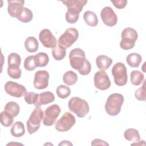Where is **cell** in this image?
Wrapping results in <instances>:
<instances>
[{
	"mask_svg": "<svg viewBox=\"0 0 146 146\" xmlns=\"http://www.w3.org/2000/svg\"><path fill=\"white\" fill-rule=\"evenodd\" d=\"M124 138L130 141L137 142L140 139L139 131L135 128L127 129L124 132Z\"/></svg>",
	"mask_w": 146,
	"mask_h": 146,
	"instance_id": "25",
	"label": "cell"
},
{
	"mask_svg": "<svg viewBox=\"0 0 146 146\" xmlns=\"http://www.w3.org/2000/svg\"><path fill=\"white\" fill-rule=\"evenodd\" d=\"M39 39L43 46L46 48H54L56 46L57 40L51 31L47 29H43L39 34Z\"/></svg>",
	"mask_w": 146,
	"mask_h": 146,
	"instance_id": "13",
	"label": "cell"
},
{
	"mask_svg": "<svg viewBox=\"0 0 146 146\" xmlns=\"http://www.w3.org/2000/svg\"><path fill=\"white\" fill-rule=\"evenodd\" d=\"M63 80L66 84L72 86L76 83L78 80V76L75 72L72 71H68L64 74L63 76Z\"/></svg>",
	"mask_w": 146,
	"mask_h": 146,
	"instance_id": "27",
	"label": "cell"
},
{
	"mask_svg": "<svg viewBox=\"0 0 146 146\" xmlns=\"http://www.w3.org/2000/svg\"><path fill=\"white\" fill-rule=\"evenodd\" d=\"M10 132L12 136L15 137H20L25 133V128L24 124L21 121H16L12 125Z\"/></svg>",
	"mask_w": 146,
	"mask_h": 146,
	"instance_id": "20",
	"label": "cell"
},
{
	"mask_svg": "<svg viewBox=\"0 0 146 146\" xmlns=\"http://www.w3.org/2000/svg\"><path fill=\"white\" fill-rule=\"evenodd\" d=\"M94 82L95 87L100 90H106L111 86L110 78L104 70H100L95 73Z\"/></svg>",
	"mask_w": 146,
	"mask_h": 146,
	"instance_id": "12",
	"label": "cell"
},
{
	"mask_svg": "<svg viewBox=\"0 0 146 146\" xmlns=\"http://www.w3.org/2000/svg\"><path fill=\"white\" fill-rule=\"evenodd\" d=\"M126 61L128 64L133 68H137L139 66L142 61L141 56L137 53H131L126 58Z\"/></svg>",
	"mask_w": 146,
	"mask_h": 146,
	"instance_id": "19",
	"label": "cell"
},
{
	"mask_svg": "<svg viewBox=\"0 0 146 146\" xmlns=\"http://www.w3.org/2000/svg\"><path fill=\"white\" fill-rule=\"evenodd\" d=\"M25 47L28 52H35L38 50L39 43L35 37L29 36L25 41Z\"/></svg>",
	"mask_w": 146,
	"mask_h": 146,
	"instance_id": "21",
	"label": "cell"
},
{
	"mask_svg": "<svg viewBox=\"0 0 146 146\" xmlns=\"http://www.w3.org/2000/svg\"><path fill=\"white\" fill-rule=\"evenodd\" d=\"M44 118V113L40 107H35L31 112L26 125L28 132L31 135L36 132L40 125V122Z\"/></svg>",
	"mask_w": 146,
	"mask_h": 146,
	"instance_id": "6",
	"label": "cell"
},
{
	"mask_svg": "<svg viewBox=\"0 0 146 146\" xmlns=\"http://www.w3.org/2000/svg\"><path fill=\"white\" fill-rule=\"evenodd\" d=\"M50 75L46 70H39L36 71L34 75V86L38 90H43L47 87Z\"/></svg>",
	"mask_w": 146,
	"mask_h": 146,
	"instance_id": "15",
	"label": "cell"
},
{
	"mask_svg": "<svg viewBox=\"0 0 146 146\" xmlns=\"http://www.w3.org/2000/svg\"><path fill=\"white\" fill-rule=\"evenodd\" d=\"M145 81L144 82L143 86L137 89L135 92V96L136 99L139 101H145Z\"/></svg>",
	"mask_w": 146,
	"mask_h": 146,
	"instance_id": "35",
	"label": "cell"
},
{
	"mask_svg": "<svg viewBox=\"0 0 146 146\" xmlns=\"http://www.w3.org/2000/svg\"><path fill=\"white\" fill-rule=\"evenodd\" d=\"M7 3L8 13L11 17L17 18L24 7L25 1L23 0H14L8 1Z\"/></svg>",
	"mask_w": 146,
	"mask_h": 146,
	"instance_id": "16",
	"label": "cell"
},
{
	"mask_svg": "<svg viewBox=\"0 0 146 146\" xmlns=\"http://www.w3.org/2000/svg\"><path fill=\"white\" fill-rule=\"evenodd\" d=\"M113 3V6L119 9H121L124 8L127 3V1L126 0H120V1H111Z\"/></svg>",
	"mask_w": 146,
	"mask_h": 146,
	"instance_id": "37",
	"label": "cell"
},
{
	"mask_svg": "<svg viewBox=\"0 0 146 146\" xmlns=\"http://www.w3.org/2000/svg\"><path fill=\"white\" fill-rule=\"evenodd\" d=\"M33 14L32 11L29 9L24 7L17 19L23 23H28L33 19Z\"/></svg>",
	"mask_w": 146,
	"mask_h": 146,
	"instance_id": "29",
	"label": "cell"
},
{
	"mask_svg": "<svg viewBox=\"0 0 146 146\" xmlns=\"http://www.w3.org/2000/svg\"><path fill=\"white\" fill-rule=\"evenodd\" d=\"M83 18L86 23L90 26L95 27L98 24V19L96 14L91 11H87L83 14Z\"/></svg>",
	"mask_w": 146,
	"mask_h": 146,
	"instance_id": "22",
	"label": "cell"
},
{
	"mask_svg": "<svg viewBox=\"0 0 146 146\" xmlns=\"http://www.w3.org/2000/svg\"><path fill=\"white\" fill-rule=\"evenodd\" d=\"M8 67L10 68H18L21 65V58L19 55L12 52L8 56Z\"/></svg>",
	"mask_w": 146,
	"mask_h": 146,
	"instance_id": "23",
	"label": "cell"
},
{
	"mask_svg": "<svg viewBox=\"0 0 146 146\" xmlns=\"http://www.w3.org/2000/svg\"><path fill=\"white\" fill-rule=\"evenodd\" d=\"M4 111L15 117L19 114L20 107L17 103L15 102H9L5 105Z\"/></svg>",
	"mask_w": 146,
	"mask_h": 146,
	"instance_id": "26",
	"label": "cell"
},
{
	"mask_svg": "<svg viewBox=\"0 0 146 146\" xmlns=\"http://www.w3.org/2000/svg\"><path fill=\"white\" fill-rule=\"evenodd\" d=\"M62 2L66 5L67 11L65 14L66 21L71 24L76 23L79 17V13L87 4L86 0H67Z\"/></svg>",
	"mask_w": 146,
	"mask_h": 146,
	"instance_id": "2",
	"label": "cell"
},
{
	"mask_svg": "<svg viewBox=\"0 0 146 146\" xmlns=\"http://www.w3.org/2000/svg\"><path fill=\"white\" fill-rule=\"evenodd\" d=\"M75 116L70 112H66L56 121L55 129L59 132L68 131L75 125Z\"/></svg>",
	"mask_w": 146,
	"mask_h": 146,
	"instance_id": "9",
	"label": "cell"
},
{
	"mask_svg": "<svg viewBox=\"0 0 146 146\" xmlns=\"http://www.w3.org/2000/svg\"><path fill=\"white\" fill-rule=\"evenodd\" d=\"M39 98V94L34 92H26L24 96L25 102L28 104H35L38 102Z\"/></svg>",
	"mask_w": 146,
	"mask_h": 146,
	"instance_id": "33",
	"label": "cell"
},
{
	"mask_svg": "<svg viewBox=\"0 0 146 146\" xmlns=\"http://www.w3.org/2000/svg\"><path fill=\"white\" fill-rule=\"evenodd\" d=\"M112 74L115 83L118 86H123L127 83L128 76L127 68L121 62H117L112 68Z\"/></svg>",
	"mask_w": 146,
	"mask_h": 146,
	"instance_id": "8",
	"label": "cell"
},
{
	"mask_svg": "<svg viewBox=\"0 0 146 146\" xmlns=\"http://www.w3.org/2000/svg\"><path fill=\"white\" fill-rule=\"evenodd\" d=\"M7 71L8 75L10 78L15 79H19L22 75V71L20 68H7Z\"/></svg>",
	"mask_w": 146,
	"mask_h": 146,
	"instance_id": "36",
	"label": "cell"
},
{
	"mask_svg": "<svg viewBox=\"0 0 146 146\" xmlns=\"http://www.w3.org/2000/svg\"><path fill=\"white\" fill-rule=\"evenodd\" d=\"M124 102L123 96L119 93L111 94L107 98L105 104V110L108 115L114 116L117 115Z\"/></svg>",
	"mask_w": 146,
	"mask_h": 146,
	"instance_id": "3",
	"label": "cell"
},
{
	"mask_svg": "<svg viewBox=\"0 0 146 146\" xmlns=\"http://www.w3.org/2000/svg\"><path fill=\"white\" fill-rule=\"evenodd\" d=\"M4 88L6 92L13 97L21 98L26 93V88L24 86L13 81L7 82Z\"/></svg>",
	"mask_w": 146,
	"mask_h": 146,
	"instance_id": "11",
	"label": "cell"
},
{
	"mask_svg": "<svg viewBox=\"0 0 146 146\" xmlns=\"http://www.w3.org/2000/svg\"><path fill=\"white\" fill-rule=\"evenodd\" d=\"M92 145H108V144L104 140L99 139H95L91 143Z\"/></svg>",
	"mask_w": 146,
	"mask_h": 146,
	"instance_id": "38",
	"label": "cell"
},
{
	"mask_svg": "<svg viewBox=\"0 0 146 146\" xmlns=\"http://www.w3.org/2000/svg\"><path fill=\"white\" fill-rule=\"evenodd\" d=\"M100 17L103 23L107 26L113 27L117 22V15L111 7H104L100 12Z\"/></svg>",
	"mask_w": 146,
	"mask_h": 146,
	"instance_id": "14",
	"label": "cell"
},
{
	"mask_svg": "<svg viewBox=\"0 0 146 146\" xmlns=\"http://www.w3.org/2000/svg\"><path fill=\"white\" fill-rule=\"evenodd\" d=\"M131 82L134 86L140 85L144 79V74L138 70H133L131 72Z\"/></svg>",
	"mask_w": 146,
	"mask_h": 146,
	"instance_id": "28",
	"label": "cell"
},
{
	"mask_svg": "<svg viewBox=\"0 0 146 146\" xmlns=\"http://www.w3.org/2000/svg\"><path fill=\"white\" fill-rule=\"evenodd\" d=\"M58 96L60 99H66L71 94V90L69 87L61 84L59 86L56 90Z\"/></svg>",
	"mask_w": 146,
	"mask_h": 146,
	"instance_id": "32",
	"label": "cell"
},
{
	"mask_svg": "<svg viewBox=\"0 0 146 146\" xmlns=\"http://www.w3.org/2000/svg\"><path fill=\"white\" fill-rule=\"evenodd\" d=\"M55 100V96L52 92L46 91L39 94L38 102L35 104V107H40L42 105H46L53 102Z\"/></svg>",
	"mask_w": 146,
	"mask_h": 146,
	"instance_id": "17",
	"label": "cell"
},
{
	"mask_svg": "<svg viewBox=\"0 0 146 146\" xmlns=\"http://www.w3.org/2000/svg\"><path fill=\"white\" fill-rule=\"evenodd\" d=\"M70 63L72 68L82 75H88L91 70L90 62L86 58L85 52L79 48L72 50L69 54Z\"/></svg>",
	"mask_w": 146,
	"mask_h": 146,
	"instance_id": "1",
	"label": "cell"
},
{
	"mask_svg": "<svg viewBox=\"0 0 146 146\" xmlns=\"http://www.w3.org/2000/svg\"><path fill=\"white\" fill-rule=\"evenodd\" d=\"M68 107L70 111L75 113L78 117L80 118L85 117L90 111L88 103L79 97L71 98L68 102Z\"/></svg>",
	"mask_w": 146,
	"mask_h": 146,
	"instance_id": "4",
	"label": "cell"
},
{
	"mask_svg": "<svg viewBox=\"0 0 146 146\" xmlns=\"http://www.w3.org/2000/svg\"><path fill=\"white\" fill-rule=\"evenodd\" d=\"M51 52L53 58L56 60H62L66 56V49L60 47L58 45H56V47L52 48Z\"/></svg>",
	"mask_w": 146,
	"mask_h": 146,
	"instance_id": "30",
	"label": "cell"
},
{
	"mask_svg": "<svg viewBox=\"0 0 146 146\" xmlns=\"http://www.w3.org/2000/svg\"><path fill=\"white\" fill-rule=\"evenodd\" d=\"M60 112V108L57 104H52L48 107L44 112L43 124L46 126H52L55 123Z\"/></svg>",
	"mask_w": 146,
	"mask_h": 146,
	"instance_id": "10",
	"label": "cell"
},
{
	"mask_svg": "<svg viewBox=\"0 0 146 146\" xmlns=\"http://www.w3.org/2000/svg\"><path fill=\"white\" fill-rule=\"evenodd\" d=\"M0 120L2 125L6 127H8L13 123L14 117H13L7 112L3 111L1 113Z\"/></svg>",
	"mask_w": 146,
	"mask_h": 146,
	"instance_id": "31",
	"label": "cell"
},
{
	"mask_svg": "<svg viewBox=\"0 0 146 146\" xmlns=\"http://www.w3.org/2000/svg\"><path fill=\"white\" fill-rule=\"evenodd\" d=\"M34 61L36 67H45L49 62V57L45 52H39L34 55Z\"/></svg>",
	"mask_w": 146,
	"mask_h": 146,
	"instance_id": "24",
	"label": "cell"
},
{
	"mask_svg": "<svg viewBox=\"0 0 146 146\" xmlns=\"http://www.w3.org/2000/svg\"><path fill=\"white\" fill-rule=\"evenodd\" d=\"M24 67L27 71H33L35 69L36 67L34 61V55H30L26 58L24 61Z\"/></svg>",
	"mask_w": 146,
	"mask_h": 146,
	"instance_id": "34",
	"label": "cell"
},
{
	"mask_svg": "<svg viewBox=\"0 0 146 146\" xmlns=\"http://www.w3.org/2000/svg\"><path fill=\"white\" fill-rule=\"evenodd\" d=\"M79 33L75 28H68L61 35L58 40V46L66 49L70 47L78 39Z\"/></svg>",
	"mask_w": 146,
	"mask_h": 146,
	"instance_id": "7",
	"label": "cell"
},
{
	"mask_svg": "<svg viewBox=\"0 0 146 146\" xmlns=\"http://www.w3.org/2000/svg\"><path fill=\"white\" fill-rule=\"evenodd\" d=\"M58 145H72V144L70 141L63 140L58 144Z\"/></svg>",
	"mask_w": 146,
	"mask_h": 146,
	"instance_id": "39",
	"label": "cell"
},
{
	"mask_svg": "<svg viewBox=\"0 0 146 146\" xmlns=\"http://www.w3.org/2000/svg\"><path fill=\"white\" fill-rule=\"evenodd\" d=\"M121 36V40L120 42V48L124 50H128L134 47L138 38V34L134 29L127 27L122 31Z\"/></svg>",
	"mask_w": 146,
	"mask_h": 146,
	"instance_id": "5",
	"label": "cell"
},
{
	"mask_svg": "<svg viewBox=\"0 0 146 146\" xmlns=\"http://www.w3.org/2000/svg\"><path fill=\"white\" fill-rule=\"evenodd\" d=\"M112 63V59L104 55H100L96 59V66L100 70H107L111 66Z\"/></svg>",
	"mask_w": 146,
	"mask_h": 146,
	"instance_id": "18",
	"label": "cell"
}]
</instances>
